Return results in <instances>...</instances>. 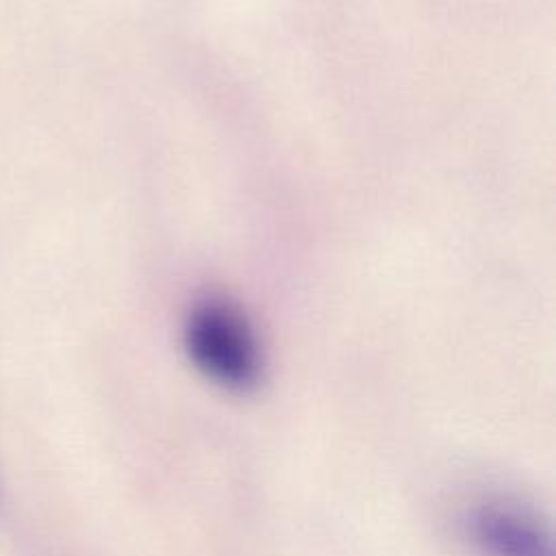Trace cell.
Segmentation results:
<instances>
[{
  "instance_id": "6da1fadb",
  "label": "cell",
  "mask_w": 556,
  "mask_h": 556,
  "mask_svg": "<svg viewBox=\"0 0 556 556\" xmlns=\"http://www.w3.org/2000/svg\"><path fill=\"white\" fill-rule=\"evenodd\" d=\"M185 348L191 363L228 391H250L261 378L256 339L237 308L222 300L193 306L185 324Z\"/></svg>"
},
{
  "instance_id": "7a4b0ae2",
  "label": "cell",
  "mask_w": 556,
  "mask_h": 556,
  "mask_svg": "<svg viewBox=\"0 0 556 556\" xmlns=\"http://www.w3.org/2000/svg\"><path fill=\"white\" fill-rule=\"evenodd\" d=\"M463 526L478 556H554L549 530L519 504L486 500L467 513Z\"/></svg>"
}]
</instances>
